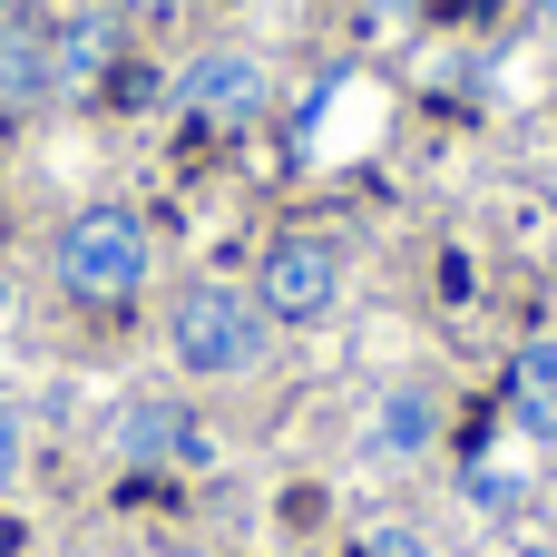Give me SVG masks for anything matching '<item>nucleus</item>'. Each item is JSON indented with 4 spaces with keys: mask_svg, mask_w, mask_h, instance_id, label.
<instances>
[{
    "mask_svg": "<svg viewBox=\"0 0 557 557\" xmlns=\"http://www.w3.org/2000/svg\"><path fill=\"white\" fill-rule=\"evenodd\" d=\"M147 264H157V245H147V215H127V206L69 215L59 225V255H49L59 294L69 304H98V313H117L127 294H147Z\"/></svg>",
    "mask_w": 557,
    "mask_h": 557,
    "instance_id": "nucleus-1",
    "label": "nucleus"
},
{
    "mask_svg": "<svg viewBox=\"0 0 557 557\" xmlns=\"http://www.w3.org/2000/svg\"><path fill=\"white\" fill-rule=\"evenodd\" d=\"M264 304H255V284H186L176 294V313H166V352L196 372V382H245L255 362H264Z\"/></svg>",
    "mask_w": 557,
    "mask_h": 557,
    "instance_id": "nucleus-2",
    "label": "nucleus"
},
{
    "mask_svg": "<svg viewBox=\"0 0 557 557\" xmlns=\"http://www.w3.org/2000/svg\"><path fill=\"white\" fill-rule=\"evenodd\" d=\"M255 304H264V323H323L343 304V245L333 235H274L264 274H255Z\"/></svg>",
    "mask_w": 557,
    "mask_h": 557,
    "instance_id": "nucleus-3",
    "label": "nucleus"
},
{
    "mask_svg": "<svg viewBox=\"0 0 557 557\" xmlns=\"http://www.w3.org/2000/svg\"><path fill=\"white\" fill-rule=\"evenodd\" d=\"M176 98H186V117L196 127H215V137H245L255 117H264V59L255 49H196L186 59V78H176Z\"/></svg>",
    "mask_w": 557,
    "mask_h": 557,
    "instance_id": "nucleus-4",
    "label": "nucleus"
},
{
    "mask_svg": "<svg viewBox=\"0 0 557 557\" xmlns=\"http://www.w3.org/2000/svg\"><path fill=\"white\" fill-rule=\"evenodd\" d=\"M117 460H137V470L206 460V431H196L186 401H127V411H117Z\"/></svg>",
    "mask_w": 557,
    "mask_h": 557,
    "instance_id": "nucleus-5",
    "label": "nucleus"
},
{
    "mask_svg": "<svg viewBox=\"0 0 557 557\" xmlns=\"http://www.w3.org/2000/svg\"><path fill=\"white\" fill-rule=\"evenodd\" d=\"M39 98H59V49H49V20L0 10V108H39Z\"/></svg>",
    "mask_w": 557,
    "mask_h": 557,
    "instance_id": "nucleus-6",
    "label": "nucleus"
},
{
    "mask_svg": "<svg viewBox=\"0 0 557 557\" xmlns=\"http://www.w3.org/2000/svg\"><path fill=\"white\" fill-rule=\"evenodd\" d=\"M441 441V401L421 392V382H401V392H382L372 401V431H362V450L372 460H421Z\"/></svg>",
    "mask_w": 557,
    "mask_h": 557,
    "instance_id": "nucleus-7",
    "label": "nucleus"
},
{
    "mask_svg": "<svg viewBox=\"0 0 557 557\" xmlns=\"http://www.w3.org/2000/svg\"><path fill=\"white\" fill-rule=\"evenodd\" d=\"M509 421L529 431V441H557V343H519L509 352Z\"/></svg>",
    "mask_w": 557,
    "mask_h": 557,
    "instance_id": "nucleus-8",
    "label": "nucleus"
},
{
    "mask_svg": "<svg viewBox=\"0 0 557 557\" xmlns=\"http://www.w3.org/2000/svg\"><path fill=\"white\" fill-rule=\"evenodd\" d=\"M49 49H59V88H88V78L108 69V49H117V29H108L98 10H78V20H59V29H49Z\"/></svg>",
    "mask_w": 557,
    "mask_h": 557,
    "instance_id": "nucleus-9",
    "label": "nucleus"
},
{
    "mask_svg": "<svg viewBox=\"0 0 557 557\" xmlns=\"http://www.w3.org/2000/svg\"><path fill=\"white\" fill-rule=\"evenodd\" d=\"M20 460H29V431H20V401L0 392V499L20 490Z\"/></svg>",
    "mask_w": 557,
    "mask_h": 557,
    "instance_id": "nucleus-10",
    "label": "nucleus"
},
{
    "mask_svg": "<svg viewBox=\"0 0 557 557\" xmlns=\"http://www.w3.org/2000/svg\"><path fill=\"white\" fill-rule=\"evenodd\" d=\"M362 557H431V539H421L411 519H382V529L362 539Z\"/></svg>",
    "mask_w": 557,
    "mask_h": 557,
    "instance_id": "nucleus-11",
    "label": "nucleus"
},
{
    "mask_svg": "<svg viewBox=\"0 0 557 557\" xmlns=\"http://www.w3.org/2000/svg\"><path fill=\"white\" fill-rule=\"evenodd\" d=\"M539 39H548V49H557V0H539Z\"/></svg>",
    "mask_w": 557,
    "mask_h": 557,
    "instance_id": "nucleus-12",
    "label": "nucleus"
},
{
    "mask_svg": "<svg viewBox=\"0 0 557 557\" xmlns=\"http://www.w3.org/2000/svg\"><path fill=\"white\" fill-rule=\"evenodd\" d=\"M0 323H10V274H0Z\"/></svg>",
    "mask_w": 557,
    "mask_h": 557,
    "instance_id": "nucleus-13",
    "label": "nucleus"
},
{
    "mask_svg": "<svg viewBox=\"0 0 557 557\" xmlns=\"http://www.w3.org/2000/svg\"><path fill=\"white\" fill-rule=\"evenodd\" d=\"M509 557H557V548H509Z\"/></svg>",
    "mask_w": 557,
    "mask_h": 557,
    "instance_id": "nucleus-14",
    "label": "nucleus"
},
{
    "mask_svg": "<svg viewBox=\"0 0 557 557\" xmlns=\"http://www.w3.org/2000/svg\"><path fill=\"white\" fill-rule=\"evenodd\" d=\"M382 10H401V0H382Z\"/></svg>",
    "mask_w": 557,
    "mask_h": 557,
    "instance_id": "nucleus-15",
    "label": "nucleus"
},
{
    "mask_svg": "<svg viewBox=\"0 0 557 557\" xmlns=\"http://www.w3.org/2000/svg\"><path fill=\"white\" fill-rule=\"evenodd\" d=\"M0 10H20V0H0Z\"/></svg>",
    "mask_w": 557,
    "mask_h": 557,
    "instance_id": "nucleus-16",
    "label": "nucleus"
}]
</instances>
